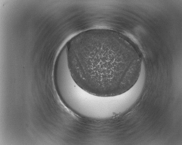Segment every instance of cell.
Wrapping results in <instances>:
<instances>
[{"mask_svg":"<svg viewBox=\"0 0 182 145\" xmlns=\"http://www.w3.org/2000/svg\"><path fill=\"white\" fill-rule=\"evenodd\" d=\"M108 35L79 36L66 45L71 75L91 94L112 97L127 92L140 77L141 58L131 42Z\"/></svg>","mask_w":182,"mask_h":145,"instance_id":"6da1fadb","label":"cell"}]
</instances>
